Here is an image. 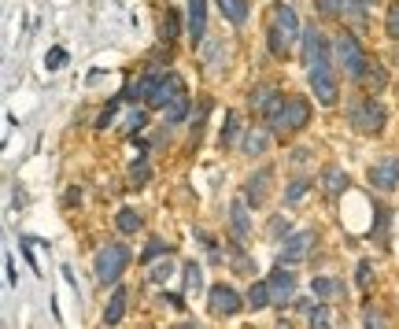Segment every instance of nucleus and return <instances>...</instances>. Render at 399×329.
Wrapping results in <instances>:
<instances>
[{
  "label": "nucleus",
  "instance_id": "a878e982",
  "mask_svg": "<svg viewBox=\"0 0 399 329\" xmlns=\"http://www.w3.org/2000/svg\"><path fill=\"white\" fill-rule=\"evenodd\" d=\"M307 189H311V178H296V182L285 189V200H289V204L303 200V196H307Z\"/></svg>",
  "mask_w": 399,
  "mask_h": 329
},
{
  "label": "nucleus",
  "instance_id": "72a5a7b5",
  "mask_svg": "<svg viewBox=\"0 0 399 329\" xmlns=\"http://www.w3.org/2000/svg\"><path fill=\"white\" fill-rule=\"evenodd\" d=\"M129 178H133V189H141V182H148V163H144V159H141V163H133Z\"/></svg>",
  "mask_w": 399,
  "mask_h": 329
},
{
  "label": "nucleus",
  "instance_id": "a211bd4d",
  "mask_svg": "<svg viewBox=\"0 0 399 329\" xmlns=\"http://www.w3.org/2000/svg\"><path fill=\"white\" fill-rule=\"evenodd\" d=\"M266 144H270V134H266V129H259V126H252V129L244 134V152H248V156H262Z\"/></svg>",
  "mask_w": 399,
  "mask_h": 329
},
{
  "label": "nucleus",
  "instance_id": "4be33fe9",
  "mask_svg": "<svg viewBox=\"0 0 399 329\" xmlns=\"http://www.w3.org/2000/svg\"><path fill=\"white\" fill-rule=\"evenodd\" d=\"M122 315H126V289H115V296H111V307L104 311V325L122 322Z\"/></svg>",
  "mask_w": 399,
  "mask_h": 329
},
{
  "label": "nucleus",
  "instance_id": "e433bc0d",
  "mask_svg": "<svg viewBox=\"0 0 399 329\" xmlns=\"http://www.w3.org/2000/svg\"><path fill=\"white\" fill-rule=\"evenodd\" d=\"M370 270H374V267H370V262L362 259V262H359V285H362V289L370 285Z\"/></svg>",
  "mask_w": 399,
  "mask_h": 329
},
{
  "label": "nucleus",
  "instance_id": "f3484780",
  "mask_svg": "<svg viewBox=\"0 0 399 329\" xmlns=\"http://www.w3.org/2000/svg\"><path fill=\"white\" fill-rule=\"evenodd\" d=\"M248 307L262 311V307H274V296H270V282H255L248 289Z\"/></svg>",
  "mask_w": 399,
  "mask_h": 329
},
{
  "label": "nucleus",
  "instance_id": "9d476101",
  "mask_svg": "<svg viewBox=\"0 0 399 329\" xmlns=\"http://www.w3.org/2000/svg\"><path fill=\"white\" fill-rule=\"evenodd\" d=\"M311 241H314V233L311 229H303V233H292V237H285V248H281V262H285V267H292V262H299L303 259L307 252H311Z\"/></svg>",
  "mask_w": 399,
  "mask_h": 329
},
{
  "label": "nucleus",
  "instance_id": "7c9ffc66",
  "mask_svg": "<svg viewBox=\"0 0 399 329\" xmlns=\"http://www.w3.org/2000/svg\"><path fill=\"white\" fill-rule=\"evenodd\" d=\"M66 63V48H48V56H45V67L48 71H59Z\"/></svg>",
  "mask_w": 399,
  "mask_h": 329
},
{
  "label": "nucleus",
  "instance_id": "39448f33",
  "mask_svg": "<svg viewBox=\"0 0 399 329\" xmlns=\"http://www.w3.org/2000/svg\"><path fill=\"white\" fill-rule=\"evenodd\" d=\"M311 89L314 96H318V104L322 108H332L340 100V86H337V74H332V63H314L311 67Z\"/></svg>",
  "mask_w": 399,
  "mask_h": 329
},
{
  "label": "nucleus",
  "instance_id": "412c9836",
  "mask_svg": "<svg viewBox=\"0 0 399 329\" xmlns=\"http://www.w3.org/2000/svg\"><path fill=\"white\" fill-rule=\"evenodd\" d=\"M277 96V89H270V86H259V89H252L248 93V108L252 111H259V115H266V108H270V100Z\"/></svg>",
  "mask_w": 399,
  "mask_h": 329
},
{
  "label": "nucleus",
  "instance_id": "4c0bfd02",
  "mask_svg": "<svg viewBox=\"0 0 399 329\" xmlns=\"http://www.w3.org/2000/svg\"><path fill=\"white\" fill-rule=\"evenodd\" d=\"M362 322H366V325H385V318H381L377 311H366V315H362Z\"/></svg>",
  "mask_w": 399,
  "mask_h": 329
},
{
  "label": "nucleus",
  "instance_id": "6ab92c4d",
  "mask_svg": "<svg viewBox=\"0 0 399 329\" xmlns=\"http://www.w3.org/2000/svg\"><path fill=\"white\" fill-rule=\"evenodd\" d=\"M344 185H347V174H344L340 167H325V171H322V192H325V196H337Z\"/></svg>",
  "mask_w": 399,
  "mask_h": 329
},
{
  "label": "nucleus",
  "instance_id": "f8f14e48",
  "mask_svg": "<svg viewBox=\"0 0 399 329\" xmlns=\"http://www.w3.org/2000/svg\"><path fill=\"white\" fill-rule=\"evenodd\" d=\"M274 26L285 34L289 45H292L296 37H303V34H299V19H296V8H292V4H274Z\"/></svg>",
  "mask_w": 399,
  "mask_h": 329
},
{
  "label": "nucleus",
  "instance_id": "0eeeda50",
  "mask_svg": "<svg viewBox=\"0 0 399 329\" xmlns=\"http://www.w3.org/2000/svg\"><path fill=\"white\" fill-rule=\"evenodd\" d=\"M181 89H185V81H181L178 74H159L156 81H152V89H148V96H144V104L148 108H166V104H170L174 100V96L181 93Z\"/></svg>",
  "mask_w": 399,
  "mask_h": 329
},
{
  "label": "nucleus",
  "instance_id": "bb28decb",
  "mask_svg": "<svg viewBox=\"0 0 399 329\" xmlns=\"http://www.w3.org/2000/svg\"><path fill=\"white\" fill-rule=\"evenodd\" d=\"M337 282H332V277H314V296H318V300H329V296H337Z\"/></svg>",
  "mask_w": 399,
  "mask_h": 329
},
{
  "label": "nucleus",
  "instance_id": "f704fd0d",
  "mask_svg": "<svg viewBox=\"0 0 399 329\" xmlns=\"http://www.w3.org/2000/svg\"><path fill=\"white\" fill-rule=\"evenodd\" d=\"M163 252H170V244L152 241V244H148V252H144V262H148V259H156V255H163Z\"/></svg>",
  "mask_w": 399,
  "mask_h": 329
},
{
  "label": "nucleus",
  "instance_id": "20e7f679",
  "mask_svg": "<svg viewBox=\"0 0 399 329\" xmlns=\"http://www.w3.org/2000/svg\"><path fill=\"white\" fill-rule=\"evenodd\" d=\"M352 126L359 134H381V129H385V104L374 100V96H362L352 108Z\"/></svg>",
  "mask_w": 399,
  "mask_h": 329
},
{
  "label": "nucleus",
  "instance_id": "7ed1b4c3",
  "mask_svg": "<svg viewBox=\"0 0 399 329\" xmlns=\"http://www.w3.org/2000/svg\"><path fill=\"white\" fill-rule=\"evenodd\" d=\"M332 52H337V63L344 67V74H347V78H355V81L366 74V67H370L366 52L359 48V41H355L352 34H347V30H344V34H337V41H332Z\"/></svg>",
  "mask_w": 399,
  "mask_h": 329
},
{
  "label": "nucleus",
  "instance_id": "6e6552de",
  "mask_svg": "<svg viewBox=\"0 0 399 329\" xmlns=\"http://www.w3.org/2000/svg\"><path fill=\"white\" fill-rule=\"evenodd\" d=\"M270 282V296H274V307H285V304H292V296H296V274L281 262V267L266 277Z\"/></svg>",
  "mask_w": 399,
  "mask_h": 329
},
{
  "label": "nucleus",
  "instance_id": "5701e85b",
  "mask_svg": "<svg viewBox=\"0 0 399 329\" xmlns=\"http://www.w3.org/2000/svg\"><path fill=\"white\" fill-rule=\"evenodd\" d=\"M359 81H362L366 89H374V93H377V89H385L388 74H385V67H377V63H370V67H366V74H362Z\"/></svg>",
  "mask_w": 399,
  "mask_h": 329
},
{
  "label": "nucleus",
  "instance_id": "2f4dec72",
  "mask_svg": "<svg viewBox=\"0 0 399 329\" xmlns=\"http://www.w3.org/2000/svg\"><path fill=\"white\" fill-rule=\"evenodd\" d=\"M200 282H204V270H200L196 262H189L185 267V289H200Z\"/></svg>",
  "mask_w": 399,
  "mask_h": 329
},
{
  "label": "nucleus",
  "instance_id": "1a4fd4ad",
  "mask_svg": "<svg viewBox=\"0 0 399 329\" xmlns=\"http://www.w3.org/2000/svg\"><path fill=\"white\" fill-rule=\"evenodd\" d=\"M370 185L381 192H392L399 185V156H385L381 163L370 167Z\"/></svg>",
  "mask_w": 399,
  "mask_h": 329
},
{
  "label": "nucleus",
  "instance_id": "c9c22d12",
  "mask_svg": "<svg viewBox=\"0 0 399 329\" xmlns=\"http://www.w3.org/2000/svg\"><path fill=\"white\" fill-rule=\"evenodd\" d=\"M311 322H314V325H329V311L314 304V311H311Z\"/></svg>",
  "mask_w": 399,
  "mask_h": 329
},
{
  "label": "nucleus",
  "instance_id": "9b49d317",
  "mask_svg": "<svg viewBox=\"0 0 399 329\" xmlns=\"http://www.w3.org/2000/svg\"><path fill=\"white\" fill-rule=\"evenodd\" d=\"M325 59H329L325 37H322L314 26H307V30H303V63H307V67H314V63H325Z\"/></svg>",
  "mask_w": 399,
  "mask_h": 329
},
{
  "label": "nucleus",
  "instance_id": "393cba45",
  "mask_svg": "<svg viewBox=\"0 0 399 329\" xmlns=\"http://www.w3.org/2000/svg\"><path fill=\"white\" fill-rule=\"evenodd\" d=\"M144 126H148V115H144V111H129V115H126V122H122V134L133 137V134H141Z\"/></svg>",
  "mask_w": 399,
  "mask_h": 329
},
{
  "label": "nucleus",
  "instance_id": "f257e3e1",
  "mask_svg": "<svg viewBox=\"0 0 399 329\" xmlns=\"http://www.w3.org/2000/svg\"><path fill=\"white\" fill-rule=\"evenodd\" d=\"M311 119V104L303 100V96H274L270 108H266V126H270L274 137H292L299 134V129L307 126Z\"/></svg>",
  "mask_w": 399,
  "mask_h": 329
},
{
  "label": "nucleus",
  "instance_id": "dca6fc26",
  "mask_svg": "<svg viewBox=\"0 0 399 329\" xmlns=\"http://www.w3.org/2000/svg\"><path fill=\"white\" fill-rule=\"evenodd\" d=\"M219 11L233 26H244L248 23V0H219Z\"/></svg>",
  "mask_w": 399,
  "mask_h": 329
},
{
  "label": "nucleus",
  "instance_id": "f03ea898",
  "mask_svg": "<svg viewBox=\"0 0 399 329\" xmlns=\"http://www.w3.org/2000/svg\"><path fill=\"white\" fill-rule=\"evenodd\" d=\"M126 262H129V248L126 244H104V248L96 252V262H93V274H96V282L100 285H115L122 277L126 270Z\"/></svg>",
  "mask_w": 399,
  "mask_h": 329
},
{
  "label": "nucleus",
  "instance_id": "b1692460",
  "mask_svg": "<svg viewBox=\"0 0 399 329\" xmlns=\"http://www.w3.org/2000/svg\"><path fill=\"white\" fill-rule=\"evenodd\" d=\"M115 226H119L122 233H137V229H141V215H137L133 207H122L119 219H115Z\"/></svg>",
  "mask_w": 399,
  "mask_h": 329
},
{
  "label": "nucleus",
  "instance_id": "473e14b6",
  "mask_svg": "<svg viewBox=\"0 0 399 329\" xmlns=\"http://www.w3.org/2000/svg\"><path fill=\"white\" fill-rule=\"evenodd\" d=\"M170 274H174V267H170V259H166V262H159V267H152V274H148V277H152L156 285H163Z\"/></svg>",
  "mask_w": 399,
  "mask_h": 329
},
{
  "label": "nucleus",
  "instance_id": "ddd939ff",
  "mask_svg": "<svg viewBox=\"0 0 399 329\" xmlns=\"http://www.w3.org/2000/svg\"><path fill=\"white\" fill-rule=\"evenodd\" d=\"M207 34V0H189V37L200 45Z\"/></svg>",
  "mask_w": 399,
  "mask_h": 329
},
{
  "label": "nucleus",
  "instance_id": "c756f323",
  "mask_svg": "<svg viewBox=\"0 0 399 329\" xmlns=\"http://www.w3.org/2000/svg\"><path fill=\"white\" fill-rule=\"evenodd\" d=\"M385 30H388V37L392 41H399V0L388 8V19H385Z\"/></svg>",
  "mask_w": 399,
  "mask_h": 329
},
{
  "label": "nucleus",
  "instance_id": "aec40b11",
  "mask_svg": "<svg viewBox=\"0 0 399 329\" xmlns=\"http://www.w3.org/2000/svg\"><path fill=\"white\" fill-rule=\"evenodd\" d=\"M163 115H166V122H181V119H185V115H189V93L181 89V93L174 96V100L163 108Z\"/></svg>",
  "mask_w": 399,
  "mask_h": 329
},
{
  "label": "nucleus",
  "instance_id": "cd10ccee",
  "mask_svg": "<svg viewBox=\"0 0 399 329\" xmlns=\"http://www.w3.org/2000/svg\"><path fill=\"white\" fill-rule=\"evenodd\" d=\"M174 37H178V11L166 8V15H163V41H174Z\"/></svg>",
  "mask_w": 399,
  "mask_h": 329
},
{
  "label": "nucleus",
  "instance_id": "c85d7f7f",
  "mask_svg": "<svg viewBox=\"0 0 399 329\" xmlns=\"http://www.w3.org/2000/svg\"><path fill=\"white\" fill-rule=\"evenodd\" d=\"M237 122H241V119H237V115L229 111V115H226V126H222V144H226V148H229L233 141H237V129H241Z\"/></svg>",
  "mask_w": 399,
  "mask_h": 329
},
{
  "label": "nucleus",
  "instance_id": "423d86ee",
  "mask_svg": "<svg viewBox=\"0 0 399 329\" xmlns=\"http://www.w3.org/2000/svg\"><path fill=\"white\" fill-rule=\"evenodd\" d=\"M241 292L237 289H229V285H211L207 292V311H211V318H233V315H241Z\"/></svg>",
  "mask_w": 399,
  "mask_h": 329
},
{
  "label": "nucleus",
  "instance_id": "2eb2a0df",
  "mask_svg": "<svg viewBox=\"0 0 399 329\" xmlns=\"http://www.w3.org/2000/svg\"><path fill=\"white\" fill-rule=\"evenodd\" d=\"M248 200H233V207H229V222H233V233L237 237H248V229H252V219H248Z\"/></svg>",
  "mask_w": 399,
  "mask_h": 329
},
{
  "label": "nucleus",
  "instance_id": "4468645a",
  "mask_svg": "<svg viewBox=\"0 0 399 329\" xmlns=\"http://www.w3.org/2000/svg\"><path fill=\"white\" fill-rule=\"evenodd\" d=\"M270 178H274V171H259V174H252V178H248V185H244V200L248 204H252V207H259L262 200H266V182H270Z\"/></svg>",
  "mask_w": 399,
  "mask_h": 329
}]
</instances>
